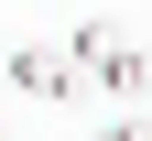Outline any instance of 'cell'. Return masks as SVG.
<instances>
[{
    "label": "cell",
    "mask_w": 152,
    "mask_h": 141,
    "mask_svg": "<svg viewBox=\"0 0 152 141\" xmlns=\"http://www.w3.org/2000/svg\"><path fill=\"white\" fill-rule=\"evenodd\" d=\"M76 44V76L109 98V109H141V87H152V54H141V33H109V22H76L65 33Z\"/></svg>",
    "instance_id": "cell-1"
},
{
    "label": "cell",
    "mask_w": 152,
    "mask_h": 141,
    "mask_svg": "<svg viewBox=\"0 0 152 141\" xmlns=\"http://www.w3.org/2000/svg\"><path fill=\"white\" fill-rule=\"evenodd\" d=\"M0 76H11V98H33V109H54V98L87 87V76H76V44H22Z\"/></svg>",
    "instance_id": "cell-2"
},
{
    "label": "cell",
    "mask_w": 152,
    "mask_h": 141,
    "mask_svg": "<svg viewBox=\"0 0 152 141\" xmlns=\"http://www.w3.org/2000/svg\"><path fill=\"white\" fill-rule=\"evenodd\" d=\"M98 141H152V119H141V109H120V119H109Z\"/></svg>",
    "instance_id": "cell-3"
}]
</instances>
